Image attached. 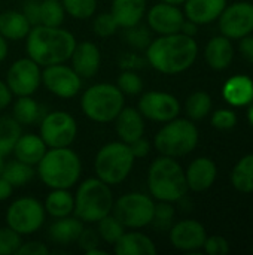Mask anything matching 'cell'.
<instances>
[{"mask_svg":"<svg viewBox=\"0 0 253 255\" xmlns=\"http://www.w3.org/2000/svg\"><path fill=\"white\" fill-rule=\"evenodd\" d=\"M148 64L163 75H179L191 69L198 57L195 37L183 33L161 34L145 49Z\"/></svg>","mask_w":253,"mask_h":255,"instance_id":"cell-1","label":"cell"},{"mask_svg":"<svg viewBox=\"0 0 253 255\" xmlns=\"http://www.w3.org/2000/svg\"><path fill=\"white\" fill-rule=\"evenodd\" d=\"M78 40L72 31L60 27L33 25L25 37V52L40 67L67 63Z\"/></svg>","mask_w":253,"mask_h":255,"instance_id":"cell-2","label":"cell"},{"mask_svg":"<svg viewBox=\"0 0 253 255\" xmlns=\"http://www.w3.org/2000/svg\"><path fill=\"white\" fill-rule=\"evenodd\" d=\"M36 173L43 185L49 190H70L79 184L82 176V161L70 146L48 148L36 166Z\"/></svg>","mask_w":253,"mask_h":255,"instance_id":"cell-3","label":"cell"},{"mask_svg":"<svg viewBox=\"0 0 253 255\" xmlns=\"http://www.w3.org/2000/svg\"><path fill=\"white\" fill-rule=\"evenodd\" d=\"M148 191L155 202L177 203L188 194V184L185 178V169L177 158L160 155L155 158L146 176Z\"/></svg>","mask_w":253,"mask_h":255,"instance_id":"cell-4","label":"cell"},{"mask_svg":"<svg viewBox=\"0 0 253 255\" xmlns=\"http://www.w3.org/2000/svg\"><path fill=\"white\" fill-rule=\"evenodd\" d=\"M73 196V215L84 224H97L101 218L112 214L115 203L112 188L97 176L79 182Z\"/></svg>","mask_w":253,"mask_h":255,"instance_id":"cell-5","label":"cell"},{"mask_svg":"<svg viewBox=\"0 0 253 255\" xmlns=\"http://www.w3.org/2000/svg\"><path fill=\"white\" fill-rule=\"evenodd\" d=\"M125 106V94L116 84L98 82L89 85L81 96L84 115L98 124H109Z\"/></svg>","mask_w":253,"mask_h":255,"instance_id":"cell-6","label":"cell"},{"mask_svg":"<svg viewBox=\"0 0 253 255\" xmlns=\"http://www.w3.org/2000/svg\"><path fill=\"white\" fill-rule=\"evenodd\" d=\"M200 140L197 126L189 118L176 117L171 121L163 124L154 137V148L160 155L180 158L191 154Z\"/></svg>","mask_w":253,"mask_h":255,"instance_id":"cell-7","label":"cell"},{"mask_svg":"<svg viewBox=\"0 0 253 255\" xmlns=\"http://www.w3.org/2000/svg\"><path fill=\"white\" fill-rule=\"evenodd\" d=\"M136 158L128 146L122 140H113L104 143L95 154L94 172L98 179L107 185L122 184L133 172Z\"/></svg>","mask_w":253,"mask_h":255,"instance_id":"cell-8","label":"cell"},{"mask_svg":"<svg viewBox=\"0 0 253 255\" xmlns=\"http://www.w3.org/2000/svg\"><path fill=\"white\" fill-rule=\"evenodd\" d=\"M155 200L151 194L131 191L115 200L112 214L127 230H142L151 226L155 211Z\"/></svg>","mask_w":253,"mask_h":255,"instance_id":"cell-9","label":"cell"},{"mask_svg":"<svg viewBox=\"0 0 253 255\" xmlns=\"http://www.w3.org/2000/svg\"><path fill=\"white\" fill-rule=\"evenodd\" d=\"M6 226L21 236H31L39 232L46 220L43 203L36 197L25 196L15 199L4 214Z\"/></svg>","mask_w":253,"mask_h":255,"instance_id":"cell-10","label":"cell"},{"mask_svg":"<svg viewBox=\"0 0 253 255\" xmlns=\"http://www.w3.org/2000/svg\"><path fill=\"white\" fill-rule=\"evenodd\" d=\"M39 136L48 148L72 146L78 136L76 118L66 111H51L39 121Z\"/></svg>","mask_w":253,"mask_h":255,"instance_id":"cell-11","label":"cell"},{"mask_svg":"<svg viewBox=\"0 0 253 255\" xmlns=\"http://www.w3.org/2000/svg\"><path fill=\"white\" fill-rule=\"evenodd\" d=\"M4 82L15 97L33 96L42 85V67L30 57L18 58L9 66Z\"/></svg>","mask_w":253,"mask_h":255,"instance_id":"cell-12","label":"cell"},{"mask_svg":"<svg viewBox=\"0 0 253 255\" xmlns=\"http://www.w3.org/2000/svg\"><path fill=\"white\" fill-rule=\"evenodd\" d=\"M42 85L58 99H73L82 90V78L66 63L42 67Z\"/></svg>","mask_w":253,"mask_h":255,"instance_id":"cell-13","label":"cell"},{"mask_svg":"<svg viewBox=\"0 0 253 255\" xmlns=\"http://www.w3.org/2000/svg\"><path fill=\"white\" fill-rule=\"evenodd\" d=\"M137 109L145 120L164 124L179 117L180 102L170 93L152 90L142 93L137 102Z\"/></svg>","mask_w":253,"mask_h":255,"instance_id":"cell-14","label":"cell"},{"mask_svg":"<svg viewBox=\"0 0 253 255\" xmlns=\"http://www.w3.org/2000/svg\"><path fill=\"white\" fill-rule=\"evenodd\" d=\"M218 19L222 36L240 40L253 33V3L236 1L230 6L227 4Z\"/></svg>","mask_w":253,"mask_h":255,"instance_id":"cell-15","label":"cell"},{"mask_svg":"<svg viewBox=\"0 0 253 255\" xmlns=\"http://www.w3.org/2000/svg\"><path fill=\"white\" fill-rule=\"evenodd\" d=\"M145 19L152 33H157L158 36L173 34L180 31L185 21V13L177 4L158 1L146 10Z\"/></svg>","mask_w":253,"mask_h":255,"instance_id":"cell-16","label":"cell"},{"mask_svg":"<svg viewBox=\"0 0 253 255\" xmlns=\"http://www.w3.org/2000/svg\"><path fill=\"white\" fill-rule=\"evenodd\" d=\"M206 238V227L195 220H180L173 223L169 230L171 247L182 253H197L203 250Z\"/></svg>","mask_w":253,"mask_h":255,"instance_id":"cell-17","label":"cell"},{"mask_svg":"<svg viewBox=\"0 0 253 255\" xmlns=\"http://www.w3.org/2000/svg\"><path fill=\"white\" fill-rule=\"evenodd\" d=\"M69 61L82 79H91L98 73L101 66L100 48L89 40L78 42Z\"/></svg>","mask_w":253,"mask_h":255,"instance_id":"cell-18","label":"cell"},{"mask_svg":"<svg viewBox=\"0 0 253 255\" xmlns=\"http://www.w3.org/2000/svg\"><path fill=\"white\" fill-rule=\"evenodd\" d=\"M218 167L215 161L209 157H198L189 163L185 170V178L188 190L194 193L207 191L216 181Z\"/></svg>","mask_w":253,"mask_h":255,"instance_id":"cell-19","label":"cell"},{"mask_svg":"<svg viewBox=\"0 0 253 255\" xmlns=\"http://www.w3.org/2000/svg\"><path fill=\"white\" fill-rule=\"evenodd\" d=\"M143 115L139 112L137 108L124 106L122 111L118 114V117L113 120L115 131L119 140L125 143H131L136 139L145 136L146 124H145Z\"/></svg>","mask_w":253,"mask_h":255,"instance_id":"cell-20","label":"cell"},{"mask_svg":"<svg viewBox=\"0 0 253 255\" xmlns=\"http://www.w3.org/2000/svg\"><path fill=\"white\" fill-rule=\"evenodd\" d=\"M227 6V0H185L183 13L186 19L198 25H206L219 18Z\"/></svg>","mask_w":253,"mask_h":255,"instance_id":"cell-21","label":"cell"},{"mask_svg":"<svg viewBox=\"0 0 253 255\" xmlns=\"http://www.w3.org/2000/svg\"><path fill=\"white\" fill-rule=\"evenodd\" d=\"M157 251L155 242L139 230H125L113 245V253L116 255H155Z\"/></svg>","mask_w":253,"mask_h":255,"instance_id":"cell-22","label":"cell"},{"mask_svg":"<svg viewBox=\"0 0 253 255\" xmlns=\"http://www.w3.org/2000/svg\"><path fill=\"white\" fill-rule=\"evenodd\" d=\"M204 60L213 70H225L234 60V46L225 36L212 37L204 48Z\"/></svg>","mask_w":253,"mask_h":255,"instance_id":"cell-23","label":"cell"},{"mask_svg":"<svg viewBox=\"0 0 253 255\" xmlns=\"http://www.w3.org/2000/svg\"><path fill=\"white\" fill-rule=\"evenodd\" d=\"M148 10V0H112L110 13L119 28H130L143 21Z\"/></svg>","mask_w":253,"mask_h":255,"instance_id":"cell-24","label":"cell"},{"mask_svg":"<svg viewBox=\"0 0 253 255\" xmlns=\"http://www.w3.org/2000/svg\"><path fill=\"white\" fill-rule=\"evenodd\" d=\"M224 100L234 108H245L253 102V81L246 75H236L222 87Z\"/></svg>","mask_w":253,"mask_h":255,"instance_id":"cell-25","label":"cell"},{"mask_svg":"<svg viewBox=\"0 0 253 255\" xmlns=\"http://www.w3.org/2000/svg\"><path fill=\"white\" fill-rule=\"evenodd\" d=\"M46 151H48V146L39 134L21 133V136L18 137L12 149V154L15 160L36 167Z\"/></svg>","mask_w":253,"mask_h":255,"instance_id":"cell-26","label":"cell"},{"mask_svg":"<svg viewBox=\"0 0 253 255\" xmlns=\"http://www.w3.org/2000/svg\"><path fill=\"white\" fill-rule=\"evenodd\" d=\"M84 227L85 224L75 215L57 218L48 229V238L55 245L67 247V245L76 244Z\"/></svg>","mask_w":253,"mask_h":255,"instance_id":"cell-27","label":"cell"},{"mask_svg":"<svg viewBox=\"0 0 253 255\" xmlns=\"http://www.w3.org/2000/svg\"><path fill=\"white\" fill-rule=\"evenodd\" d=\"M31 24L21 10H4L0 12V34L6 40L18 42L24 40L31 30Z\"/></svg>","mask_w":253,"mask_h":255,"instance_id":"cell-28","label":"cell"},{"mask_svg":"<svg viewBox=\"0 0 253 255\" xmlns=\"http://www.w3.org/2000/svg\"><path fill=\"white\" fill-rule=\"evenodd\" d=\"M43 208H45L46 215H49L54 220L73 215L75 196H73V193H70V190L54 188L45 197Z\"/></svg>","mask_w":253,"mask_h":255,"instance_id":"cell-29","label":"cell"},{"mask_svg":"<svg viewBox=\"0 0 253 255\" xmlns=\"http://www.w3.org/2000/svg\"><path fill=\"white\" fill-rule=\"evenodd\" d=\"M43 109L33 96H21L12 100V117L24 127L39 124L43 117Z\"/></svg>","mask_w":253,"mask_h":255,"instance_id":"cell-30","label":"cell"},{"mask_svg":"<svg viewBox=\"0 0 253 255\" xmlns=\"http://www.w3.org/2000/svg\"><path fill=\"white\" fill-rule=\"evenodd\" d=\"M231 185L243 194L253 193V154L242 157L230 175Z\"/></svg>","mask_w":253,"mask_h":255,"instance_id":"cell-31","label":"cell"},{"mask_svg":"<svg viewBox=\"0 0 253 255\" xmlns=\"http://www.w3.org/2000/svg\"><path fill=\"white\" fill-rule=\"evenodd\" d=\"M22 133V126L12 115L0 117V155L12 154V149Z\"/></svg>","mask_w":253,"mask_h":255,"instance_id":"cell-32","label":"cell"},{"mask_svg":"<svg viewBox=\"0 0 253 255\" xmlns=\"http://www.w3.org/2000/svg\"><path fill=\"white\" fill-rule=\"evenodd\" d=\"M213 102L209 93L206 91H194L185 102V112L189 120L201 121L204 120L212 111Z\"/></svg>","mask_w":253,"mask_h":255,"instance_id":"cell-33","label":"cell"},{"mask_svg":"<svg viewBox=\"0 0 253 255\" xmlns=\"http://www.w3.org/2000/svg\"><path fill=\"white\" fill-rule=\"evenodd\" d=\"M1 176L6 178L15 188L24 187L33 181V178L36 176V169H34V166L13 160V161H9L4 164Z\"/></svg>","mask_w":253,"mask_h":255,"instance_id":"cell-34","label":"cell"},{"mask_svg":"<svg viewBox=\"0 0 253 255\" xmlns=\"http://www.w3.org/2000/svg\"><path fill=\"white\" fill-rule=\"evenodd\" d=\"M125 230L127 229L121 224V221L113 214L106 215L104 218H101L97 223V233H98L101 242H104L107 245H112V247L124 235Z\"/></svg>","mask_w":253,"mask_h":255,"instance_id":"cell-35","label":"cell"},{"mask_svg":"<svg viewBox=\"0 0 253 255\" xmlns=\"http://www.w3.org/2000/svg\"><path fill=\"white\" fill-rule=\"evenodd\" d=\"M66 19V10L61 0H40V24L60 27Z\"/></svg>","mask_w":253,"mask_h":255,"instance_id":"cell-36","label":"cell"},{"mask_svg":"<svg viewBox=\"0 0 253 255\" xmlns=\"http://www.w3.org/2000/svg\"><path fill=\"white\" fill-rule=\"evenodd\" d=\"M66 15L73 19H89L97 13V0H61Z\"/></svg>","mask_w":253,"mask_h":255,"instance_id":"cell-37","label":"cell"},{"mask_svg":"<svg viewBox=\"0 0 253 255\" xmlns=\"http://www.w3.org/2000/svg\"><path fill=\"white\" fill-rule=\"evenodd\" d=\"M174 217H176L174 203H171V202H157L151 226H154L158 232H169L170 227L174 223Z\"/></svg>","mask_w":253,"mask_h":255,"instance_id":"cell-38","label":"cell"},{"mask_svg":"<svg viewBox=\"0 0 253 255\" xmlns=\"http://www.w3.org/2000/svg\"><path fill=\"white\" fill-rule=\"evenodd\" d=\"M116 85L125 96H139L143 93V88H145L143 79L136 70L121 72L116 79Z\"/></svg>","mask_w":253,"mask_h":255,"instance_id":"cell-39","label":"cell"},{"mask_svg":"<svg viewBox=\"0 0 253 255\" xmlns=\"http://www.w3.org/2000/svg\"><path fill=\"white\" fill-rule=\"evenodd\" d=\"M119 25L115 16L110 12H100L94 15L92 19V31L98 37H110L118 31Z\"/></svg>","mask_w":253,"mask_h":255,"instance_id":"cell-40","label":"cell"},{"mask_svg":"<svg viewBox=\"0 0 253 255\" xmlns=\"http://www.w3.org/2000/svg\"><path fill=\"white\" fill-rule=\"evenodd\" d=\"M125 30V40L134 49H146L152 40V31L148 25H142V22Z\"/></svg>","mask_w":253,"mask_h":255,"instance_id":"cell-41","label":"cell"},{"mask_svg":"<svg viewBox=\"0 0 253 255\" xmlns=\"http://www.w3.org/2000/svg\"><path fill=\"white\" fill-rule=\"evenodd\" d=\"M22 244V236L18 235L10 227H0V255L16 254L19 245Z\"/></svg>","mask_w":253,"mask_h":255,"instance_id":"cell-42","label":"cell"},{"mask_svg":"<svg viewBox=\"0 0 253 255\" xmlns=\"http://www.w3.org/2000/svg\"><path fill=\"white\" fill-rule=\"evenodd\" d=\"M210 123L218 130H231L237 124V114L231 109H218L213 112Z\"/></svg>","mask_w":253,"mask_h":255,"instance_id":"cell-43","label":"cell"},{"mask_svg":"<svg viewBox=\"0 0 253 255\" xmlns=\"http://www.w3.org/2000/svg\"><path fill=\"white\" fill-rule=\"evenodd\" d=\"M203 251L207 255H227L230 254L231 247L224 236H207Z\"/></svg>","mask_w":253,"mask_h":255,"instance_id":"cell-44","label":"cell"},{"mask_svg":"<svg viewBox=\"0 0 253 255\" xmlns=\"http://www.w3.org/2000/svg\"><path fill=\"white\" fill-rule=\"evenodd\" d=\"M78 247L84 251V253H88L97 247H100L101 244V239L97 233V229H92V227H84L78 241H76Z\"/></svg>","mask_w":253,"mask_h":255,"instance_id":"cell-45","label":"cell"},{"mask_svg":"<svg viewBox=\"0 0 253 255\" xmlns=\"http://www.w3.org/2000/svg\"><path fill=\"white\" fill-rule=\"evenodd\" d=\"M49 254V248L46 247V244L40 242V241H28V242H22L16 251V255H48Z\"/></svg>","mask_w":253,"mask_h":255,"instance_id":"cell-46","label":"cell"},{"mask_svg":"<svg viewBox=\"0 0 253 255\" xmlns=\"http://www.w3.org/2000/svg\"><path fill=\"white\" fill-rule=\"evenodd\" d=\"M21 12L31 25L40 24V0H24Z\"/></svg>","mask_w":253,"mask_h":255,"instance_id":"cell-47","label":"cell"},{"mask_svg":"<svg viewBox=\"0 0 253 255\" xmlns=\"http://www.w3.org/2000/svg\"><path fill=\"white\" fill-rule=\"evenodd\" d=\"M128 146H130V149H131V152H133V155H134L136 160H137V158H145V157H148L149 152H151V149H152L151 142H149L148 139H145V136H142V137L136 139L134 142L128 143Z\"/></svg>","mask_w":253,"mask_h":255,"instance_id":"cell-48","label":"cell"},{"mask_svg":"<svg viewBox=\"0 0 253 255\" xmlns=\"http://www.w3.org/2000/svg\"><path fill=\"white\" fill-rule=\"evenodd\" d=\"M239 51L242 54V57L248 61L253 64V36H245L240 39V43H239Z\"/></svg>","mask_w":253,"mask_h":255,"instance_id":"cell-49","label":"cell"},{"mask_svg":"<svg viewBox=\"0 0 253 255\" xmlns=\"http://www.w3.org/2000/svg\"><path fill=\"white\" fill-rule=\"evenodd\" d=\"M142 64H143V60L139 55L131 54V52L122 55V58L119 60V66H122L124 70H136V69L142 67Z\"/></svg>","mask_w":253,"mask_h":255,"instance_id":"cell-50","label":"cell"},{"mask_svg":"<svg viewBox=\"0 0 253 255\" xmlns=\"http://www.w3.org/2000/svg\"><path fill=\"white\" fill-rule=\"evenodd\" d=\"M12 100H13V94L10 93L7 84L3 79H0V111L12 105Z\"/></svg>","mask_w":253,"mask_h":255,"instance_id":"cell-51","label":"cell"},{"mask_svg":"<svg viewBox=\"0 0 253 255\" xmlns=\"http://www.w3.org/2000/svg\"><path fill=\"white\" fill-rule=\"evenodd\" d=\"M13 190H15V187L6 178L0 176V202H4V200L10 199Z\"/></svg>","mask_w":253,"mask_h":255,"instance_id":"cell-52","label":"cell"},{"mask_svg":"<svg viewBox=\"0 0 253 255\" xmlns=\"http://www.w3.org/2000/svg\"><path fill=\"white\" fill-rule=\"evenodd\" d=\"M198 27H200L198 24H195L194 21L185 18V21L182 24V28H180V33H183L186 36H191V37H195L198 34Z\"/></svg>","mask_w":253,"mask_h":255,"instance_id":"cell-53","label":"cell"},{"mask_svg":"<svg viewBox=\"0 0 253 255\" xmlns=\"http://www.w3.org/2000/svg\"><path fill=\"white\" fill-rule=\"evenodd\" d=\"M9 54V45H7V40L0 34V63H3L6 60Z\"/></svg>","mask_w":253,"mask_h":255,"instance_id":"cell-54","label":"cell"},{"mask_svg":"<svg viewBox=\"0 0 253 255\" xmlns=\"http://www.w3.org/2000/svg\"><path fill=\"white\" fill-rule=\"evenodd\" d=\"M86 255H106L107 254V251L106 250H101L100 247H97V248H94V250H91V251H88V253H85Z\"/></svg>","mask_w":253,"mask_h":255,"instance_id":"cell-55","label":"cell"},{"mask_svg":"<svg viewBox=\"0 0 253 255\" xmlns=\"http://www.w3.org/2000/svg\"><path fill=\"white\" fill-rule=\"evenodd\" d=\"M248 120H249V124L253 127V102L248 108Z\"/></svg>","mask_w":253,"mask_h":255,"instance_id":"cell-56","label":"cell"},{"mask_svg":"<svg viewBox=\"0 0 253 255\" xmlns=\"http://www.w3.org/2000/svg\"><path fill=\"white\" fill-rule=\"evenodd\" d=\"M158 1H164V3H170V4H177V6H180V4H183L185 0H158Z\"/></svg>","mask_w":253,"mask_h":255,"instance_id":"cell-57","label":"cell"},{"mask_svg":"<svg viewBox=\"0 0 253 255\" xmlns=\"http://www.w3.org/2000/svg\"><path fill=\"white\" fill-rule=\"evenodd\" d=\"M4 164H6V161H4V157H3V155H0V176H1V173H3Z\"/></svg>","mask_w":253,"mask_h":255,"instance_id":"cell-58","label":"cell"},{"mask_svg":"<svg viewBox=\"0 0 253 255\" xmlns=\"http://www.w3.org/2000/svg\"><path fill=\"white\" fill-rule=\"evenodd\" d=\"M252 251H253V245H252Z\"/></svg>","mask_w":253,"mask_h":255,"instance_id":"cell-59","label":"cell"}]
</instances>
